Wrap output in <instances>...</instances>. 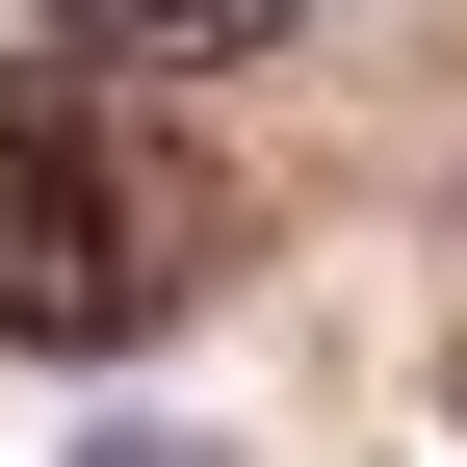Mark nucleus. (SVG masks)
I'll return each mask as SVG.
<instances>
[{
  "mask_svg": "<svg viewBox=\"0 0 467 467\" xmlns=\"http://www.w3.org/2000/svg\"><path fill=\"white\" fill-rule=\"evenodd\" d=\"M104 26H130V52H260L285 0H104Z\"/></svg>",
  "mask_w": 467,
  "mask_h": 467,
  "instance_id": "obj_2",
  "label": "nucleus"
},
{
  "mask_svg": "<svg viewBox=\"0 0 467 467\" xmlns=\"http://www.w3.org/2000/svg\"><path fill=\"white\" fill-rule=\"evenodd\" d=\"M182 285H208V182L104 78H26V52H0V337H26V364H130Z\"/></svg>",
  "mask_w": 467,
  "mask_h": 467,
  "instance_id": "obj_1",
  "label": "nucleus"
},
{
  "mask_svg": "<svg viewBox=\"0 0 467 467\" xmlns=\"http://www.w3.org/2000/svg\"><path fill=\"white\" fill-rule=\"evenodd\" d=\"M104 467H208V441H156V416H130V441H104Z\"/></svg>",
  "mask_w": 467,
  "mask_h": 467,
  "instance_id": "obj_3",
  "label": "nucleus"
}]
</instances>
